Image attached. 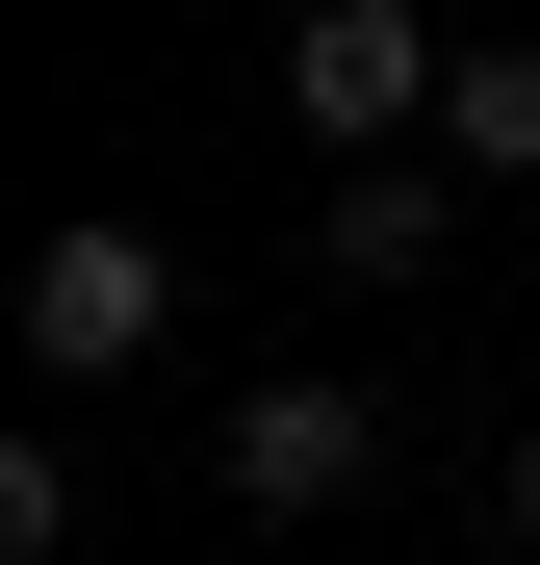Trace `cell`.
Here are the masks:
<instances>
[{
	"label": "cell",
	"mask_w": 540,
	"mask_h": 565,
	"mask_svg": "<svg viewBox=\"0 0 540 565\" xmlns=\"http://www.w3.org/2000/svg\"><path fill=\"white\" fill-rule=\"evenodd\" d=\"M207 489H232L257 540H309V514H360V489H387V386H335V360H284V386H232V437H207Z\"/></svg>",
	"instance_id": "obj_1"
},
{
	"label": "cell",
	"mask_w": 540,
	"mask_h": 565,
	"mask_svg": "<svg viewBox=\"0 0 540 565\" xmlns=\"http://www.w3.org/2000/svg\"><path fill=\"white\" fill-rule=\"evenodd\" d=\"M437 77H464V26L309 0V26H284V129H309V154H437Z\"/></svg>",
	"instance_id": "obj_2"
},
{
	"label": "cell",
	"mask_w": 540,
	"mask_h": 565,
	"mask_svg": "<svg viewBox=\"0 0 540 565\" xmlns=\"http://www.w3.org/2000/svg\"><path fill=\"white\" fill-rule=\"evenodd\" d=\"M155 334H180V257H155L129 206H52V232H27V386H129Z\"/></svg>",
	"instance_id": "obj_3"
},
{
	"label": "cell",
	"mask_w": 540,
	"mask_h": 565,
	"mask_svg": "<svg viewBox=\"0 0 540 565\" xmlns=\"http://www.w3.org/2000/svg\"><path fill=\"white\" fill-rule=\"evenodd\" d=\"M309 257H335V282H437V257H464V154H335Z\"/></svg>",
	"instance_id": "obj_4"
},
{
	"label": "cell",
	"mask_w": 540,
	"mask_h": 565,
	"mask_svg": "<svg viewBox=\"0 0 540 565\" xmlns=\"http://www.w3.org/2000/svg\"><path fill=\"white\" fill-rule=\"evenodd\" d=\"M437 154H464V180H540V52H464V77H437Z\"/></svg>",
	"instance_id": "obj_5"
},
{
	"label": "cell",
	"mask_w": 540,
	"mask_h": 565,
	"mask_svg": "<svg viewBox=\"0 0 540 565\" xmlns=\"http://www.w3.org/2000/svg\"><path fill=\"white\" fill-rule=\"evenodd\" d=\"M52 540H77V437L27 412V437H0V565H52Z\"/></svg>",
	"instance_id": "obj_6"
},
{
	"label": "cell",
	"mask_w": 540,
	"mask_h": 565,
	"mask_svg": "<svg viewBox=\"0 0 540 565\" xmlns=\"http://www.w3.org/2000/svg\"><path fill=\"white\" fill-rule=\"evenodd\" d=\"M489 514H515V565H540V437H515V462H489Z\"/></svg>",
	"instance_id": "obj_7"
}]
</instances>
